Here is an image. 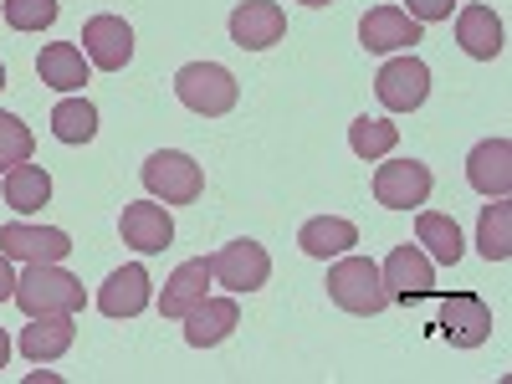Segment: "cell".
I'll list each match as a JSON object with an SVG mask.
<instances>
[{"label": "cell", "instance_id": "25", "mask_svg": "<svg viewBox=\"0 0 512 384\" xmlns=\"http://www.w3.org/2000/svg\"><path fill=\"white\" fill-rule=\"evenodd\" d=\"M477 251L487 256V262H507V256H512V205H507V195L492 200V205H482Z\"/></svg>", "mask_w": 512, "mask_h": 384}, {"label": "cell", "instance_id": "14", "mask_svg": "<svg viewBox=\"0 0 512 384\" xmlns=\"http://www.w3.org/2000/svg\"><path fill=\"white\" fill-rule=\"evenodd\" d=\"M118 236H123V246L149 256V251H164L175 241V221H169V210L159 200H134V205H123V216H118Z\"/></svg>", "mask_w": 512, "mask_h": 384}, {"label": "cell", "instance_id": "27", "mask_svg": "<svg viewBox=\"0 0 512 384\" xmlns=\"http://www.w3.org/2000/svg\"><path fill=\"white\" fill-rule=\"evenodd\" d=\"M52 134H57L62 144H88V139L98 134V108H93L88 98H62V103L52 108Z\"/></svg>", "mask_w": 512, "mask_h": 384}, {"label": "cell", "instance_id": "21", "mask_svg": "<svg viewBox=\"0 0 512 384\" xmlns=\"http://www.w3.org/2000/svg\"><path fill=\"white\" fill-rule=\"evenodd\" d=\"M36 77L57 93H82L88 57H82V47H72V41H52V47H41V57H36Z\"/></svg>", "mask_w": 512, "mask_h": 384}, {"label": "cell", "instance_id": "34", "mask_svg": "<svg viewBox=\"0 0 512 384\" xmlns=\"http://www.w3.org/2000/svg\"><path fill=\"white\" fill-rule=\"evenodd\" d=\"M0 88H6V62H0Z\"/></svg>", "mask_w": 512, "mask_h": 384}, {"label": "cell", "instance_id": "7", "mask_svg": "<svg viewBox=\"0 0 512 384\" xmlns=\"http://www.w3.org/2000/svg\"><path fill=\"white\" fill-rule=\"evenodd\" d=\"M205 262H210V277H216L221 287H231V292H256L272 277V256H267L262 241H231L216 256H205Z\"/></svg>", "mask_w": 512, "mask_h": 384}, {"label": "cell", "instance_id": "23", "mask_svg": "<svg viewBox=\"0 0 512 384\" xmlns=\"http://www.w3.org/2000/svg\"><path fill=\"white\" fill-rule=\"evenodd\" d=\"M415 246L431 256V262L441 267H456L461 262V226L451 216H436V210H420V221H415Z\"/></svg>", "mask_w": 512, "mask_h": 384}, {"label": "cell", "instance_id": "20", "mask_svg": "<svg viewBox=\"0 0 512 384\" xmlns=\"http://www.w3.org/2000/svg\"><path fill=\"white\" fill-rule=\"evenodd\" d=\"M456 47L466 57H477V62H492L502 57V21L492 6H466L456 16Z\"/></svg>", "mask_w": 512, "mask_h": 384}, {"label": "cell", "instance_id": "31", "mask_svg": "<svg viewBox=\"0 0 512 384\" xmlns=\"http://www.w3.org/2000/svg\"><path fill=\"white\" fill-rule=\"evenodd\" d=\"M6 297H16V272H11V256L0 251V303H6Z\"/></svg>", "mask_w": 512, "mask_h": 384}, {"label": "cell", "instance_id": "16", "mask_svg": "<svg viewBox=\"0 0 512 384\" xmlns=\"http://www.w3.org/2000/svg\"><path fill=\"white\" fill-rule=\"evenodd\" d=\"M180 323H185V344L190 349H216V344H226V338L236 333L241 308H236V297H205V303L190 308Z\"/></svg>", "mask_w": 512, "mask_h": 384}, {"label": "cell", "instance_id": "9", "mask_svg": "<svg viewBox=\"0 0 512 384\" xmlns=\"http://www.w3.org/2000/svg\"><path fill=\"white\" fill-rule=\"evenodd\" d=\"M441 338L451 349H482L492 338V308L477 292H456L441 303Z\"/></svg>", "mask_w": 512, "mask_h": 384}, {"label": "cell", "instance_id": "33", "mask_svg": "<svg viewBox=\"0 0 512 384\" xmlns=\"http://www.w3.org/2000/svg\"><path fill=\"white\" fill-rule=\"evenodd\" d=\"M303 6H333V0H303Z\"/></svg>", "mask_w": 512, "mask_h": 384}, {"label": "cell", "instance_id": "18", "mask_svg": "<svg viewBox=\"0 0 512 384\" xmlns=\"http://www.w3.org/2000/svg\"><path fill=\"white\" fill-rule=\"evenodd\" d=\"M72 338H77L72 313H41V318H31V328H21V354L31 364H52L72 349Z\"/></svg>", "mask_w": 512, "mask_h": 384}, {"label": "cell", "instance_id": "1", "mask_svg": "<svg viewBox=\"0 0 512 384\" xmlns=\"http://www.w3.org/2000/svg\"><path fill=\"white\" fill-rule=\"evenodd\" d=\"M82 303H88V292L72 272H62V262H26V277H16V308L26 318L77 313Z\"/></svg>", "mask_w": 512, "mask_h": 384}, {"label": "cell", "instance_id": "3", "mask_svg": "<svg viewBox=\"0 0 512 384\" xmlns=\"http://www.w3.org/2000/svg\"><path fill=\"white\" fill-rule=\"evenodd\" d=\"M175 98L190 113H200V118H221V113L236 108L241 88H236V77L221 62H190V67L175 72Z\"/></svg>", "mask_w": 512, "mask_h": 384}, {"label": "cell", "instance_id": "22", "mask_svg": "<svg viewBox=\"0 0 512 384\" xmlns=\"http://www.w3.org/2000/svg\"><path fill=\"white\" fill-rule=\"evenodd\" d=\"M0 190H6V205L16 210V216H31V210H41L52 200V175L26 159V164H16V169L0 175Z\"/></svg>", "mask_w": 512, "mask_h": 384}, {"label": "cell", "instance_id": "10", "mask_svg": "<svg viewBox=\"0 0 512 384\" xmlns=\"http://www.w3.org/2000/svg\"><path fill=\"white\" fill-rule=\"evenodd\" d=\"M287 36V11L277 0H241L231 11V41L241 52H267Z\"/></svg>", "mask_w": 512, "mask_h": 384}, {"label": "cell", "instance_id": "5", "mask_svg": "<svg viewBox=\"0 0 512 384\" xmlns=\"http://www.w3.org/2000/svg\"><path fill=\"white\" fill-rule=\"evenodd\" d=\"M431 185H436V175L420 159H390V154H384V164L374 169V200L390 205V210L425 205V200H431Z\"/></svg>", "mask_w": 512, "mask_h": 384}, {"label": "cell", "instance_id": "19", "mask_svg": "<svg viewBox=\"0 0 512 384\" xmlns=\"http://www.w3.org/2000/svg\"><path fill=\"white\" fill-rule=\"evenodd\" d=\"M210 282H216V277H210V262H205V256H195V262L175 267V277L164 282V297H159V313H164V318H185L190 308H200L205 297H210V292H205Z\"/></svg>", "mask_w": 512, "mask_h": 384}, {"label": "cell", "instance_id": "2", "mask_svg": "<svg viewBox=\"0 0 512 384\" xmlns=\"http://www.w3.org/2000/svg\"><path fill=\"white\" fill-rule=\"evenodd\" d=\"M328 297L344 313H354V318H379L384 308H390V287H384V277H379V267L369 262V256H344V262H333V272H328Z\"/></svg>", "mask_w": 512, "mask_h": 384}, {"label": "cell", "instance_id": "12", "mask_svg": "<svg viewBox=\"0 0 512 384\" xmlns=\"http://www.w3.org/2000/svg\"><path fill=\"white\" fill-rule=\"evenodd\" d=\"M154 282H149V267L144 262H128V267H118V272H108V282L98 287V313L103 318H139L144 308H149V292Z\"/></svg>", "mask_w": 512, "mask_h": 384}, {"label": "cell", "instance_id": "26", "mask_svg": "<svg viewBox=\"0 0 512 384\" xmlns=\"http://www.w3.org/2000/svg\"><path fill=\"white\" fill-rule=\"evenodd\" d=\"M395 144H400V123H390V118H354L349 123V149L359 154V159H369V164H379L384 154H395Z\"/></svg>", "mask_w": 512, "mask_h": 384}, {"label": "cell", "instance_id": "24", "mask_svg": "<svg viewBox=\"0 0 512 384\" xmlns=\"http://www.w3.org/2000/svg\"><path fill=\"white\" fill-rule=\"evenodd\" d=\"M297 246L308 256H318V262H328V256H344L349 246H359V226L344 221V216H318L297 231Z\"/></svg>", "mask_w": 512, "mask_h": 384}, {"label": "cell", "instance_id": "30", "mask_svg": "<svg viewBox=\"0 0 512 384\" xmlns=\"http://www.w3.org/2000/svg\"><path fill=\"white\" fill-rule=\"evenodd\" d=\"M456 11V0H405V16L420 21V26H431V21H451Z\"/></svg>", "mask_w": 512, "mask_h": 384}, {"label": "cell", "instance_id": "17", "mask_svg": "<svg viewBox=\"0 0 512 384\" xmlns=\"http://www.w3.org/2000/svg\"><path fill=\"white\" fill-rule=\"evenodd\" d=\"M466 180H472L477 195L502 200L512 190V144L507 139H482L472 154H466Z\"/></svg>", "mask_w": 512, "mask_h": 384}, {"label": "cell", "instance_id": "6", "mask_svg": "<svg viewBox=\"0 0 512 384\" xmlns=\"http://www.w3.org/2000/svg\"><path fill=\"white\" fill-rule=\"evenodd\" d=\"M374 98L390 113H415L425 98H431V67H425L420 57H410V52L384 62L379 77H374Z\"/></svg>", "mask_w": 512, "mask_h": 384}, {"label": "cell", "instance_id": "29", "mask_svg": "<svg viewBox=\"0 0 512 384\" xmlns=\"http://www.w3.org/2000/svg\"><path fill=\"white\" fill-rule=\"evenodd\" d=\"M57 0H6V26L11 31H47L57 21Z\"/></svg>", "mask_w": 512, "mask_h": 384}, {"label": "cell", "instance_id": "32", "mask_svg": "<svg viewBox=\"0 0 512 384\" xmlns=\"http://www.w3.org/2000/svg\"><path fill=\"white\" fill-rule=\"evenodd\" d=\"M11 364V338H6V328H0V369Z\"/></svg>", "mask_w": 512, "mask_h": 384}, {"label": "cell", "instance_id": "11", "mask_svg": "<svg viewBox=\"0 0 512 384\" xmlns=\"http://www.w3.org/2000/svg\"><path fill=\"white\" fill-rule=\"evenodd\" d=\"M384 287H390V303H415V297H431L436 287V267L420 246H395L390 262L379 267Z\"/></svg>", "mask_w": 512, "mask_h": 384}, {"label": "cell", "instance_id": "13", "mask_svg": "<svg viewBox=\"0 0 512 384\" xmlns=\"http://www.w3.org/2000/svg\"><path fill=\"white\" fill-rule=\"evenodd\" d=\"M0 251L11 256V262H67L72 251V236L57 231V226H0Z\"/></svg>", "mask_w": 512, "mask_h": 384}, {"label": "cell", "instance_id": "8", "mask_svg": "<svg viewBox=\"0 0 512 384\" xmlns=\"http://www.w3.org/2000/svg\"><path fill=\"white\" fill-rule=\"evenodd\" d=\"M82 57L98 72H123L128 57H134V26L123 16H93L82 26Z\"/></svg>", "mask_w": 512, "mask_h": 384}, {"label": "cell", "instance_id": "4", "mask_svg": "<svg viewBox=\"0 0 512 384\" xmlns=\"http://www.w3.org/2000/svg\"><path fill=\"white\" fill-rule=\"evenodd\" d=\"M144 190L164 205H195L200 190H205V175H200V164L180 149H159L144 159Z\"/></svg>", "mask_w": 512, "mask_h": 384}, {"label": "cell", "instance_id": "15", "mask_svg": "<svg viewBox=\"0 0 512 384\" xmlns=\"http://www.w3.org/2000/svg\"><path fill=\"white\" fill-rule=\"evenodd\" d=\"M420 36H425V26L410 21L400 6H374L359 21V47L364 52H410Z\"/></svg>", "mask_w": 512, "mask_h": 384}, {"label": "cell", "instance_id": "28", "mask_svg": "<svg viewBox=\"0 0 512 384\" xmlns=\"http://www.w3.org/2000/svg\"><path fill=\"white\" fill-rule=\"evenodd\" d=\"M31 149H36L31 128H26L16 113H0V175H6V169H16V164H26Z\"/></svg>", "mask_w": 512, "mask_h": 384}]
</instances>
